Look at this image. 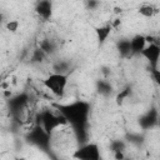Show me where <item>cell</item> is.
I'll return each mask as SVG.
<instances>
[{"instance_id":"1","label":"cell","mask_w":160,"mask_h":160,"mask_svg":"<svg viewBox=\"0 0 160 160\" xmlns=\"http://www.w3.org/2000/svg\"><path fill=\"white\" fill-rule=\"evenodd\" d=\"M58 110L65 118L66 122L72 128L78 139L84 140V136L86 134V125L89 122V116L91 110L90 102L84 100H75L65 105H59Z\"/></svg>"},{"instance_id":"2","label":"cell","mask_w":160,"mask_h":160,"mask_svg":"<svg viewBox=\"0 0 160 160\" xmlns=\"http://www.w3.org/2000/svg\"><path fill=\"white\" fill-rule=\"evenodd\" d=\"M68 82H69V76L66 74H62V72H52V74H49L42 80L44 86L52 95H55L56 98H62L64 96L65 90H66V86H68Z\"/></svg>"},{"instance_id":"3","label":"cell","mask_w":160,"mask_h":160,"mask_svg":"<svg viewBox=\"0 0 160 160\" xmlns=\"http://www.w3.org/2000/svg\"><path fill=\"white\" fill-rule=\"evenodd\" d=\"M75 160H101V151L98 142H82L71 155Z\"/></svg>"},{"instance_id":"4","label":"cell","mask_w":160,"mask_h":160,"mask_svg":"<svg viewBox=\"0 0 160 160\" xmlns=\"http://www.w3.org/2000/svg\"><path fill=\"white\" fill-rule=\"evenodd\" d=\"M41 120H42V128L51 135V132L55 130V129H58L60 125H62V124H65L66 122V120H65V118L59 112V115H55V114H52V112H50V111H46L45 114H42L41 115Z\"/></svg>"},{"instance_id":"5","label":"cell","mask_w":160,"mask_h":160,"mask_svg":"<svg viewBox=\"0 0 160 160\" xmlns=\"http://www.w3.org/2000/svg\"><path fill=\"white\" fill-rule=\"evenodd\" d=\"M140 55L148 60L150 69L158 68L160 60V45H158L156 42H150L149 45H146V48L142 50Z\"/></svg>"},{"instance_id":"6","label":"cell","mask_w":160,"mask_h":160,"mask_svg":"<svg viewBox=\"0 0 160 160\" xmlns=\"http://www.w3.org/2000/svg\"><path fill=\"white\" fill-rule=\"evenodd\" d=\"M50 134L40 125H38L29 135V141L32 142L34 145L41 146V148H46L49 145V140H50Z\"/></svg>"},{"instance_id":"7","label":"cell","mask_w":160,"mask_h":160,"mask_svg":"<svg viewBox=\"0 0 160 160\" xmlns=\"http://www.w3.org/2000/svg\"><path fill=\"white\" fill-rule=\"evenodd\" d=\"M146 42H148V38L145 35H141V34L134 35L129 41L130 54H141L142 50L146 48Z\"/></svg>"},{"instance_id":"8","label":"cell","mask_w":160,"mask_h":160,"mask_svg":"<svg viewBox=\"0 0 160 160\" xmlns=\"http://www.w3.org/2000/svg\"><path fill=\"white\" fill-rule=\"evenodd\" d=\"M36 12L42 19H49L51 16V2H49V1H40L36 5Z\"/></svg>"},{"instance_id":"9","label":"cell","mask_w":160,"mask_h":160,"mask_svg":"<svg viewBox=\"0 0 160 160\" xmlns=\"http://www.w3.org/2000/svg\"><path fill=\"white\" fill-rule=\"evenodd\" d=\"M138 12L144 18H152L159 12V10L151 4H142L141 6H139Z\"/></svg>"},{"instance_id":"10","label":"cell","mask_w":160,"mask_h":160,"mask_svg":"<svg viewBox=\"0 0 160 160\" xmlns=\"http://www.w3.org/2000/svg\"><path fill=\"white\" fill-rule=\"evenodd\" d=\"M95 31H96V35H98V40H99L100 42H104V41L108 39V36L110 35L111 26H110V25L100 26V28H96Z\"/></svg>"},{"instance_id":"11","label":"cell","mask_w":160,"mask_h":160,"mask_svg":"<svg viewBox=\"0 0 160 160\" xmlns=\"http://www.w3.org/2000/svg\"><path fill=\"white\" fill-rule=\"evenodd\" d=\"M156 120H158V114H156L155 111H150V112H148V114L140 120V122H141V125H142L144 128H148V126L154 125V124L156 122Z\"/></svg>"},{"instance_id":"12","label":"cell","mask_w":160,"mask_h":160,"mask_svg":"<svg viewBox=\"0 0 160 160\" xmlns=\"http://www.w3.org/2000/svg\"><path fill=\"white\" fill-rule=\"evenodd\" d=\"M150 75H151V79L154 80V82L160 88V69L159 68L150 69Z\"/></svg>"}]
</instances>
